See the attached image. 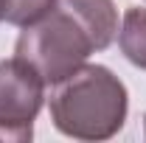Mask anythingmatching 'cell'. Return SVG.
<instances>
[{
  "label": "cell",
  "mask_w": 146,
  "mask_h": 143,
  "mask_svg": "<svg viewBox=\"0 0 146 143\" xmlns=\"http://www.w3.org/2000/svg\"><path fill=\"white\" fill-rule=\"evenodd\" d=\"M45 81L23 59L0 62V140H28Z\"/></svg>",
  "instance_id": "3957f363"
},
{
  "label": "cell",
  "mask_w": 146,
  "mask_h": 143,
  "mask_svg": "<svg viewBox=\"0 0 146 143\" xmlns=\"http://www.w3.org/2000/svg\"><path fill=\"white\" fill-rule=\"evenodd\" d=\"M56 6H62L79 20L96 51H104L118 34V14L112 0H56Z\"/></svg>",
  "instance_id": "277c9868"
},
{
  "label": "cell",
  "mask_w": 146,
  "mask_h": 143,
  "mask_svg": "<svg viewBox=\"0 0 146 143\" xmlns=\"http://www.w3.org/2000/svg\"><path fill=\"white\" fill-rule=\"evenodd\" d=\"M56 0H6V11L3 20L11 23V25H28L39 20L42 14H48L54 9Z\"/></svg>",
  "instance_id": "8992f818"
},
{
  "label": "cell",
  "mask_w": 146,
  "mask_h": 143,
  "mask_svg": "<svg viewBox=\"0 0 146 143\" xmlns=\"http://www.w3.org/2000/svg\"><path fill=\"white\" fill-rule=\"evenodd\" d=\"M121 51L135 68L146 70V9H129L121 25Z\"/></svg>",
  "instance_id": "5b68a950"
},
{
  "label": "cell",
  "mask_w": 146,
  "mask_h": 143,
  "mask_svg": "<svg viewBox=\"0 0 146 143\" xmlns=\"http://www.w3.org/2000/svg\"><path fill=\"white\" fill-rule=\"evenodd\" d=\"M25 31L17 39L14 56L31 65L45 84H56L76 73L84 59L96 51L87 31L79 25V20L62 6H56L42 14L39 20L23 25Z\"/></svg>",
  "instance_id": "7a4b0ae2"
},
{
  "label": "cell",
  "mask_w": 146,
  "mask_h": 143,
  "mask_svg": "<svg viewBox=\"0 0 146 143\" xmlns=\"http://www.w3.org/2000/svg\"><path fill=\"white\" fill-rule=\"evenodd\" d=\"M56 129L79 140H107L127 121V87L101 65H82L51 93Z\"/></svg>",
  "instance_id": "6da1fadb"
},
{
  "label": "cell",
  "mask_w": 146,
  "mask_h": 143,
  "mask_svg": "<svg viewBox=\"0 0 146 143\" xmlns=\"http://www.w3.org/2000/svg\"><path fill=\"white\" fill-rule=\"evenodd\" d=\"M3 11H6V0H0V20H3Z\"/></svg>",
  "instance_id": "52a82bcc"
}]
</instances>
